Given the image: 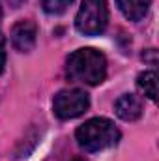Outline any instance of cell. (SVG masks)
Wrapping results in <instances>:
<instances>
[{
  "label": "cell",
  "mask_w": 159,
  "mask_h": 161,
  "mask_svg": "<svg viewBox=\"0 0 159 161\" xmlns=\"http://www.w3.org/2000/svg\"><path fill=\"white\" fill-rule=\"evenodd\" d=\"M137 86L139 90L152 101H156L157 97V73L156 71H142L139 77H137Z\"/></svg>",
  "instance_id": "ba28073f"
},
{
  "label": "cell",
  "mask_w": 159,
  "mask_h": 161,
  "mask_svg": "<svg viewBox=\"0 0 159 161\" xmlns=\"http://www.w3.org/2000/svg\"><path fill=\"white\" fill-rule=\"evenodd\" d=\"M114 111L118 114V118L125 122H133L137 118H140L142 114V103L135 94H123L120 96L114 103Z\"/></svg>",
  "instance_id": "8992f818"
},
{
  "label": "cell",
  "mask_w": 159,
  "mask_h": 161,
  "mask_svg": "<svg viewBox=\"0 0 159 161\" xmlns=\"http://www.w3.org/2000/svg\"><path fill=\"white\" fill-rule=\"evenodd\" d=\"M71 161H84L82 158H75V159H71Z\"/></svg>",
  "instance_id": "7c38bea8"
},
{
  "label": "cell",
  "mask_w": 159,
  "mask_h": 161,
  "mask_svg": "<svg viewBox=\"0 0 159 161\" xmlns=\"http://www.w3.org/2000/svg\"><path fill=\"white\" fill-rule=\"evenodd\" d=\"M6 66V38L0 34V73Z\"/></svg>",
  "instance_id": "30bf717a"
},
{
  "label": "cell",
  "mask_w": 159,
  "mask_h": 161,
  "mask_svg": "<svg viewBox=\"0 0 159 161\" xmlns=\"http://www.w3.org/2000/svg\"><path fill=\"white\" fill-rule=\"evenodd\" d=\"M88 107H90V97L84 90H79V88L62 90L52 99V111L60 120L77 118L88 111Z\"/></svg>",
  "instance_id": "277c9868"
},
{
  "label": "cell",
  "mask_w": 159,
  "mask_h": 161,
  "mask_svg": "<svg viewBox=\"0 0 159 161\" xmlns=\"http://www.w3.org/2000/svg\"><path fill=\"white\" fill-rule=\"evenodd\" d=\"M116 4L129 21H140L148 13L152 0H116Z\"/></svg>",
  "instance_id": "52a82bcc"
},
{
  "label": "cell",
  "mask_w": 159,
  "mask_h": 161,
  "mask_svg": "<svg viewBox=\"0 0 159 161\" xmlns=\"http://www.w3.org/2000/svg\"><path fill=\"white\" fill-rule=\"evenodd\" d=\"M75 137L79 146L86 152H99L118 142L120 131L109 118H92L77 129Z\"/></svg>",
  "instance_id": "7a4b0ae2"
},
{
  "label": "cell",
  "mask_w": 159,
  "mask_h": 161,
  "mask_svg": "<svg viewBox=\"0 0 159 161\" xmlns=\"http://www.w3.org/2000/svg\"><path fill=\"white\" fill-rule=\"evenodd\" d=\"M66 75L75 82L82 84H99L107 75V60L103 53L96 49H79L68 56L66 62Z\"/></svg>",
  "instance_id": "6da1fadb"
},
{
  "label": "cell",
  "mask_w": 159,
  "mask_h": 161,
  "mask_svg": "<svg viewBox=\"0 0 159 161\" xmlns=\"http://www.w3.org/2000/svg\"><path fill=\"white\" fill-rule=\"evenodd\" d=\"M8 2H9L13 8H19V4H21V2H25V0H8Z\"/></svg>",
  "instance_id": "8fae6325"
},
{
  "label": "cell",
  "mask_w": 159,
  "mask_h": 161,
  "mask_svg": "<svg viewBox=\"0 0 159 161\" xmlns=\"http://www.w3.org/2000/svg\"><path fill=\"white\" fill-rule=\"evenodd\" d=\"M40 2L41 8L51 15H60L73 4V0H40Z\"/></svg>",
  "instance_id": "9c48e42d"
},
{
  "label": "cell",
  "mask_w": 159,
  "mask_h": 161,
  "mask_svg": "<svg viewBox=\"0 0 159 161\" xmlns=\"http://www.w3.org/2000/svg\"><path fill=\"white\" fill-rule=\"evenodd\" d=\"M36 38H38V26L34 21L23 19L15 23L11 28V43L21 53H30L36 45Z\"/></svg>",
  "instance_id": "5b68a950"
},
{
  "label": "cell",
  "mask_w": 159,
  "mask_h": 161,
  "mask_svg": "<svg viewBox=\"0 0 159 161\" xmlns=\"http://www.w3.org/2000/svg\"><path fill=\"white\" fill-rule=\"evenodd\" d=\"M109 8L107 0H82L79 13L75 17V26L84 36H97L107 28Z\"/></svg>",
  "instance_id": "3957f363"
}]
</instances>
